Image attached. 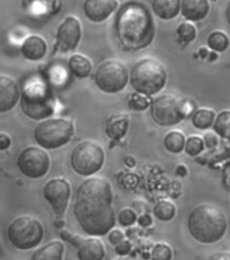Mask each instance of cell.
Wrapping results in <instances>:
<instances>
[{
	"mask_svg": "<svg viewBox=\"0 0 230 260\" xmlns=\"http://www.w3.org/2000/svg\"><path fill=\"white\" fill-rule=\"evenodd\" d=\"M22 54L24 58L31 61H37L44 58L48 52V44L46 41L40 36H28L22 44Z\"/></svg>",
	"mask_w": 230,
	"mask_h": 260,
	"instance_id": "obj_18",
	"label": "cell"
},
{
	"mask_svg": "<svg viewBox=\"0 0 230 260\" xmlns=\"http://www.w3.org/2000/svg\"><path fill=\"white\" fill-rule=\"evenodd\" d=\"M65 247L61 241H50L32 253L34 260H61L64 256Z\"/></svg>",
	"mask_w": 230,
	"mask_h": 260,
	"instance_id": "obj_22",
	"label": "cell"
},
{
	"mask_svg": "<svg viewBox=\"0 0 230 260\" xmlns=\"http://www.w3.org/2000/svg\"><path fill=\"white\" fill-rule=\"evenodd\" d=\"M130 251H132V243H130L129 240L123 239L115 245V252H117L118 255H127Z\"/></svg>",
	"mask_w": 230,
	"mask_h": 260,
	"instance_id": "obj_33",
	"label": "cell"
},
{
	"mask_svg": "<svg viewBox=\"0 0 230 260\" xmlns=\"http://www.w3.org/2000/svg\"><path fill=\"white\" fill-rule=\"evenodd\" d=\"M60 236L77 248V257L80 260L105 259V245L99 239H83L81 236L73 235L68 231H61Z\"/></svg>",
	"mask_w": 230,
	"mask_h": 260,
	"instance_id": "obj_13",
	"label": "cell"
},
{
	"mask_svg": "<svg viewBox=\"0 0 230 260\" xmlns=\"http://www.w3.org/2000/svg\"><path fill=\"white\" fill-rule=\"evenodd\" d=\"M225 16H226L227 23H229V26H230V2H229V4H227L226 11H225Z\"/></svg>",
	"mask_w": 230,
	"mask_h": 260,
	"instance_id": "obj_40",
	"label": "cell"
},
{
	"mask_svg": "<svg viewBox=\"0 0 230 260\" xmlns=\"http://www.w3.org/2000/svg\"><path fill=\"white\" fill-rule=\"evenodd\" d=\"M11 146V137L6 133H0V150H6Z\"/></svg>",
	"mask_w": 230,
	"mask_h": 260,
	"instance_id": "obj_36",
	"label": "cell"
},
{
	"mask_svg": "<svg viewBox=\"0 0 230 260\" xmlns=\"http://www.w3.org/2000/svg\"><path fill=\"white\" fill-rule=\"evenodd\" d=\"M176 174L180 175V176H186L187 175V168L184 166H179L176 168Z\"/></svg>",
	"mask_w": 230,
	"mask_h": 260,
	"instance_id": "obj_39",
	"label": "cell"
},
{
	"mask_svg": "<svg viewBox=\"0 0 230 260\" xmlns=\"http://www.w3.org/2000/svg\"><path fill=\"white\" fill-rule=\"evenodd\" d=\"M129 71L123 62L118 60H107L99 65L93 75L95 84L101 91L107 93L121 92L129 83Z\"/></svg>",
	"mask_w": 230,
	"mask_h": 260,
	"instance_id": "obj_10",
	"label": "cell"
},
{
	"mask_svg": "<svg viewBox=\"0 0 230 260\" xmlns=\"http://www.w3.org/2000/svg\"><path fill=\"white\" fill-rule=\"evenodd\" d=\"M176 32H178V38L179 41L182 42V44H191V42H194L196 36H198V31H196V27H195V24L190 20H187V22H183L178 26L176 28Z\"/></svg>",
	"mask_w": 230,
	"mask_h": 260,
	"instance_id": "obj_28",
	"label": "cell"
},
{
	"mask_svg": "<svg viewBox=\"0 0 230 260\" xmlns=\"http://www.w3.org/2000/svg\"><path fill=\"white\" fill-rule=\"evenodd\" d=\"M126 164L130 167H133L134 166V158L133 157H127L126 158Z\"/></svg>",
	"mask_w": 230,
	"mask_h": 260,
	"instance_id": "obj_41",
	"label": "cell"
},
{
	"mask_svg": "<svg viewBox=\"0 0 230 260\" xmlns=\"http://www.w3.org/2000/svg\"><path fill=\"white\" fill-rule=\"evenodd\" d=\"M137 214L133 209H123L119 211V215H118V221L122 226H132L137 221Z\"/></svg>",
	"mask_w": 230,
	"mask_h": 260,
	"instance_id": "obj_32",
	"label": "cell"
},
{
	"mask_svg": "<svg viewBox=\"0 0 230 260\" xmlns=\"http://www.w3.org/2000/svg\"><path fill=\"white\" fill-rule=\"evenodd\" d=\"M7 236L14 247L26 251L36 248L42 241L44 226L31 215H20L10 223Z\"/></svg>",
	"mask_w": 230,
	"mask_h": 260,
	"instance_id": "obj_8",
	"label": "cell"
},
{
	"mask_svg": "<svg viewBox=\"0 0 230 260\" xmlns=\"http://www.w3.org/2000/svg\"><path fill=\"white\" fill-rule=\"evenodd\" d=\"M210 12V2L209 0H182V14L190 22H201Z\"/></svg>",
	"mask_w": 230,
	"mask_h": 260,
	"instance_id": "obj_17",
	"label": "cell"
},
{
	"mask_svg": "<svg viewBox=\"0 0 230 260\" xmlns=\"http://www.w3.org/2000/svg\"><path fill=\"white\" fill-rule=\"evenodd\" d=\"M125 239V235H123V232L121 231V229H111V231L109 232V241L113 245H117L119 241H122V240Z\"/></svg>",
	"mask_w": 230,
	"mask_h": 260,
	"instance_id": "obj_34",
	"label": "cell"
},
{
	"mask_svg": "<svg viewBox=\"0 0 230 260\" xmlns=\"http://www.w3.org/2000/svg\"><path fill=\"white\" fill-rule=\"evenodd\" d=\"M81 38V23L76 16H67L57 27V49L61 52H71L76 49Z\"/></svg>",
	"mask_w": 230,
	"mask_h": 260,
	"instance_id": "obj_14",
	"label": "cell"
},
{
	"mask_svg": "<svg viewBox=\"0 0 230 260\" xmlns=\"http://www.w3.org/2000/svg\"><path fill=\"white\" fill-rule=\"evenodd\" d=\"M20 96L19 87L11 77L0 76V113H7L15 107Z\"/></svg>",
	"mask_w": 230,
	"mask_h": 260,
	"instance_id": "obj_16",
	"label": "cell"
},
{
	"mask_svg": "<svg viewBox=\"0 0 230 260\" xmlns=\"http://www.w3.org/2000/svg\"><path fill=\"white\" fill-rule=\"evenodd\" d=\"M19 98L22 111L31 119H46L54 113L53 98L42 81L31 80L27 83Z\"/></svg>",
	"mask_w": 230,
	"mask_h": 260,
	"instance_id": "obj_6",
	"label": "cell"
},
{
	"mask_svg": "<svg viewBox=\"0 0 230 260\" xmlns=\"http://www.w3.org/2000/svg\"><path fill=\"white\" fill-rule=\"evenodd\" d=\"M218 134L213 132V133H206L205 137H203V141H205V146L207 148H214V146L218 145Z\"/></svg>",
	"mask_w": 230,
	"mask_h": 260,
	"instance_id": "obj_35",
	"label": "cell"
},
{
	"mask_svg": "<svg viewBox=\"0 0 230 260\" xmlns=\"http://www.w3.org/2000/svg\"><path fill=\"white\" fill-rule=\"evenodd\" d=\"M118 40L126 49L138 50L152 44L154 38V22L149 10L141 3L125 4L117 15Z\"/></svg>",
	"mask_w": 230,
	"mask_h": 260,
	"instance_id": "obj_2",
	"label": "cell"
},
{
	"mask_svg": "<svg viewBox=\"0 0 230 260\" xmlns=\"http://www.w3.org/2000/svg\"><path fill=\"white\" fill-rule=\"evenodd\" d=\"M68 65L72 75L77 79H85L92 72V62L83 54H73L69 57Z\"/></svg>",
	"mask_w": 230,
	"mask_h": 260,
	"instance_id": "obj_21",
	"label": "cell"
},
{
	"mask_svg": "<svg viewBox=\"0 0 230 260\" xmlns=\"http://www.w3.org/2000/svg\"><path fill=\"white\" fill-rule=\"evenodd\" d=\"M75 126L67 118H46L37 125L34 140L44 149H56L71 141Z\"/></svg>",
	"mask_w": 230,
	"mask_h": 260,
	"instance_id": "obj_7",
	"label": "cell"
},
{
	"mask_svg": "<svg viewBox=\"0 0 230 260\" xmlns=\"http://www.w3.org/2000/svg\"><path fill=\"white\" fill-rule=\"evenodd\" d=\"M215 117H217V114H215L214 110L207 109V107H202V109H198L192 114V117H191V122H192V125L194 127L199 130H207L210 129L213 123L215 121Z\"/></svg>",
	"mask_w": 230,
	"mask_h": 260,
	"instance_id": "obj_23",
	"label": "cell"
},
{
	"mask_svg": "<svg viewBox=\"0 0 230 260\" xmlns=\"http://www.w3.org/2000/svg\"><path fill=\"white\" fill-rule=\"evenodd\" d=\"M188 232L192 239L202 244L218 243L227 231V219L221 207L202 203L188 215Z\"/></svg>",
	"mask_w": 230,
	"mask_h": 260,
	"instance_id": "obj_3",
	"label": "cell"
},
{
	"mask_svg": "<svg viewBox=\"0 0 230 260\" xmlns=\"http://www.w3.org/2000/svg\"><path fill=\"white\" fill-rule=\"evenodd\" d=\"M182 0H153L152 8L156 15L162 20H172L180 14Z\"/></svg>",
	"mask_w": 230,
	"mask_h": 260,
	"instance_id": "obj_20",
	"label": "cell"
},
{
	"mask_svg": "<svg viewBox=\"0 0 230 260\" xmlns=\"http://www.w3.org/2000/svg\"><path fill=\"white\" fill-rule=\"evenodd\" d=\"M211 259H226L230 260V253H226V252H223V253H215V255L210 256Z\"/></svg>",
	"mask_w": 230,
	"mask_h": 260,
	"instance_id": "obj_38",
	"label": "cell"
},
{
	"mask_svg": "<svg viewBox=\"0 0 230 260\" xmlns=\"http://www.w3.org/2000/svg\"><path fill=\"white\" fill-rule=\"evenodd\" d=\"M152 257L153 259H166L170 260L174 257V251L170 244L167 243H157L154 244L153 249H152Z\"/></svg>",
	"mask_w": 230,
	"mask_h": 260,
	"instance_id": "obj_31",
	"label": "cell"
},
{
	"mask_svg": "<svg viewBox=\"0 0 230 260\" xmlns=\"http://www.w3.org/2000/svg\"><path fill=\"white\" fill-rule=\"evenodd\" d=\"M113 190L105 178H88L76 194L73 213L81 229L89 236H105L115 226Z\"/></svg>",
	"mask_w": 230,
	"mask_h": 260,
	"instance_id": "obj_1",
	"label": "cell"
},
{
	"mask_svg": "<svg viewBox=\"0 0 230 260\" xmlns=\"http://www.w3.org/2000/svg\"><path fill=\"white\" fill-rule=\"evenodd\" d=\"M184 145H186V136L180 130H172L164 137V148L171 153H180L184 150Z\"/></svg>",
	"mask_w": 230,
	"mask_h": 260,
	"instance_id": "obj_24",
	"label": "cell"
},
{
	"mask_svg": "<svg viewBox=\"0 0 230 260\" xmlns=\"http://www.w3.org/2000/svg\"><path fill=\"white\" fill-rule=\"evenodd\" d=\"M71 192V183L64 178L50 179L44 187L45 199L50 203L53 211L58 217H61L67 210Z\"/></svg>",
	"mask_w": 230,
	"mask_h": 260,
	"instance_id": "obj_12",
	"label": "cell"
},
{
	"mask_svg": "<svg viewBox=\"0 0 230 260\" xmlns=\"http://www.w3.org/2000/svg\"><path fill=\"white\" fill-rule=\"evenodd\" d=\"M205 149V141H203V137L201 136H190L188 138H186V145H184V152H186L188 156L191 157H195L201 154Z\"/></svg>",
	"mask_w": 230,
	"mask_h": 260,
	"instance_id": "obj_29",
	"label": "cell"
},
{
	"mask_svg": "<svg viewBox=\"0 0 230 260\" xmlns=\"http://www.w3.org/2000/svg\"><path fill=\"white\" fill-rule=\"evenodd\" d=\"M150 99L148 95H144L141 92H136L132 93L129 96V102H127V105L132 110L134 111H144V110L149 109L150 107Z\"/></svg>",
	"mask_w": 230,
	"mask_h": 260,
	"instance_id": "obj_30",
	"label": "cell"
},
{
	"mask_svg": "<svg viewBox=\"0 0 230 260\" xmlns=\"http://www.w3.org/2000/svg\"><path fill=\"white\" fill-rule=\"evenodd\" d=\"M105 162V150L97 142L83 141L75 146L71 156V166L76 174L91 176L101 171Z\"/></svg>",
	"mask_w": 230,
	"mask_h": 260,
	"instance_id": "obj_9",
	"label": "cell"
},
{
	"mask_svg": "<svg viewBox=\"0 0 230 260\" xmlns=\"http://www.w3.org/2000/svg\"><path fill=\"white\" fill-rule=\"evenodd\" d=\"M153 214L157 219L167 222V221L174 219V217L176 215V206L170 199H161L153 207Z\"/></svg>",
	"mask_w": 230,
	"mask_h": 260,
	"instance_id": "obj_25",
	"label": "cell"
},
{
	"mask_svg": "<svg viewBox=\"0 0 230 260\" xmlns=\"http://www.w3.org/2000/svg\"><path fill=\"white\" fill-rule=\"evenodd\" d=\"M207 45L214 52L222 53L229 48L230 40L225 31H222V30H215V31H213L210 36L207 37Z\"/></svg>",
	"mask_w": 230,
	"mask_h": 260,
	"instance_id": "obj_27",
	"label": "cell"
},
{
	"mask_svg": "<svg viewBox=\"0 0 230 260\" xmlns=\"http://www.w3.org/2000/svg\"><path fill=\"white\" fill-rule=\"evenodd\" d=\"M16 164L24 176L38 179L48 174L49 167H50V157L42 148L27 146L19 153Z\"/></svg>",
	"mask_w": 230,
	"mask_h": 260,
	"instance_id": "obj_11",
	"label": "cell"
},
{
	"mask_svg": "<svg viewBox=\"0 0 230 260\" xmlns=\"http://www.w3.org/2000/svg\"><path fill=\"white\" fill-rule=\"evenodd\" d=\"M137 221L140 222V225L141 226H149V225H152V217H150L149 214H142L141 217H138Z\"/></svg>",
	"mask_w": 230,
	"mask_h": 260,
	"instance_id": "obj_37",
	"label": "cell"
},
{
	"mask_svg": "<svg viewBox=\"0 0 230 260\" xmlns=\"http://www.w3.org/2000/svg\"><path fill=\"white\" fill-rule=\"evenodd\" d=\"M213 129L219 137L230 140V110H223L215 117Z\"/></svg>",
	"mask_w": 230,
	"mask_h": 260,
	"instance_id": "obj_26",
	"label": "cell"
},
{
	"mask_svg": "<svg viewBox=\"0 0 230 260\" xmlns=\"http://www.w3.org/2000/svg\"><path fill=\"white\" fill-rule=\"evenodd\" d=\"M118 7V0H84L83 11L87 19L101 23L113 14Z\"/></svg>",
	"mask_w": 230,
	"mask_h": 260,
	"instance_id": "obj_15",
	"label": "cell"
},
{
	"mask_svg": "<svg viewBox=\"0 0 230 260\" xmlns=\"http://www.w3.org/2000/svg\"><path fill=\"white\" fill-rule=\"evenodd\" d=\"M150 114L160 126L170 127L180 123L191 114V102L175 93H161L150 103Z\"/></svg>",
	"mask_w": 230,
	"mask_h": 260,
	"instance_id": "obj_5",
	"label": "cell"
},
{
	"mask_svg": "<svg viewBox=\"0 0 230 260\" xmlns=\"http://www.w3.org/2000/svg\"><path fill=\"white\" fill-rule=\"evenodd\" d=\"M130 118L127 114H114L107 119L106 123V134L113 140H121L129 130Z\"/></svg>",
	"mask_w": 230,
	"mask_h": 260,
	"instance_id": "obj_19",
	"label": "cell"
},
{
	"mask_svg": "<svg viewBox=\"0 0 230 260\" xmlns=\"http://www.w3.org/2000/svg\"><path fill=\"white\" fill-rule=\"evenodd\" d=\"M130 84L134 91L152 96L161 92L168 80L166 65L153 57H144L134 64L130 73Z\"/></svg>",
	"mask_w": 230,
	"mask_h": 260,
	"instance_id": "obj_4",
	"label": "cell"
}]
</instances>
